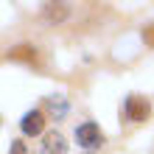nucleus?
Returning <instances> with one entry per match:
<instances>
[{
    "mask_svg": "<svg viewBox=\"0 0 154 154\" xmlns=\"http://www.w3.org/2000/svg\"><path fill=\"white\" fill-rule=\"evenodd\" d=\"M39 154H67V143L59 132H48L42 140V151Z\"/></svg>",
    "mask_w": 154,
    "mask_h": 154,
    "instance_id": "obj_4",
    "label": "nucleus"
},
{
    "mask_svg": "<svg viewBox=\"0 0 154 154\" xmlns=\"http://www.w3.org/2000/svg\"><path fill=\"white\" fill-rule=\"evenodd\" d=\"M143 39H146V42L151 45V48H154V25H149V28L143 31Z\"/></svg>",
    "mask_w": 154,
    "mask_h": 154,
    "instance_id": "obj_6",
    "label": "nucleus"
},
{
    "mask_svg": "<svg viewBox=\"0 0 154 154\" xmlns=\"http://www.w3.org/2000/svg\"><path fill=\"white\" fill-rule=\"evenodd\" d=\"M149 112H151V106H149L146 98H140V95H129L126 98V118H129V121L143 123L149 118Z\"/></svg>",
    "mask_w": 154,
    "mask_h": 154,
    "instance_id": "obj_2",
    "label": "nucleus"
},
{
    "mask_svg": "<svg viewBox=\"0 0 154 154\" xmlns=\"http://www.w3.org/2000/svg\"><path fill=\"white\" fill-rule=\"evenodd\" d=\"M76 140H79V146H84V149H98L104 143V132L98 129L95 123H81L76 129Z\"/></svg>",
    "mask_w": 154,
    "mask_h": 154,
    "instance_id": "obj_1",
    "label": "nucleus"
},
{
    "mask_svg": "<svg viewBox=\"0 0 154 154\" xmlns=\"http://www.w3.org/2000/svg\"><path fill=\"white\" fill-rule=\"evenodd\" d=\"M42 126H45V115L39 109H31L28 115H23V121H20L23 134H31V137H37V134L42 132Z\"/></svg>",
    "mask_w": 154,
    "mask_h": 154,
    "instance_id": "obj_3",
    "label": "nucleus"
},
{
    "mask_svg": "<svg viewBox=\"0 0 154 154\" xmlns=\"http://www.w3.org/2000/svg\"><path fill=\"white\" fill-rule=\"evenodd\" d=\"M8 154H28V149H25V143H23V140H14V143H11V151H8Z\"/></svg>",
    "mask_w": 154,
    "mask_h": 154,
    "instance_id": "obj_5",
    "label": "nucleus"
}]
</instances>
